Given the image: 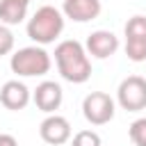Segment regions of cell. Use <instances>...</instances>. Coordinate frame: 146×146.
<instances>
[{"mask_svg": "<svg viewBox=\"0 0 146 146\" xmlns=\"http://www.w3.org/2000/svg\"><path fill=\"white\" fill-rule=\"evenodd\" d=\"M39 135L50 146L66 144L71 139V123H68V119H64L59 114H48L39 125Z\"/></svg>", "mask_w": 146, "mask_h": 146, "instance_id": "cell-7", "label": "cell"}, {"mask_svg": "<svg viewBox=\"0 0 146 146\" xmlns=\"http://www.w3.org/2000/svg\"><path fill=\"white\" fill-rule=\"evenodd\" d=\"M18 2H25V5H30V0H18Z\"/></svg>", "mask_w": 146, "mask_h": 146, "instance_id": "cell-17", "label": "cell"}, {"mask_svg": "<svg viewBox=\"0 0 146 146\" xmlns=\"http://www.w3.org/2000/svg\"><path fill=\"white\" fill-rule=\"evenodd\" d=\"M62 30H64V14L50 5L39 7L27 21V36L39 46L52 43L62 34Z\"/></svg>", "mask_w": 146, "mask_h": 146, "instance_id": "cell-2", "label": "cell"}, {"mask_svg": "<svg viewBox=\"0 0 146 146\" xmlns=\"http://www.w3.org/2000/svg\"><path fill=\"white\" fill-rule=\"evenodd\" d=\"M32 100H34V105H36L41 112L55 114V110H59V105H62V100H64V91H62V87H59L57 82L43 80L41 84H36V89H34V94H32Z\"/></svg>", "mask_w": 146, "mask_h": 146, "instance_id": "cell-8", "label": "cell"}, {"mask_svg": "<svg viewBox=\"0 0 146 146\" xmlns=\"http://www.w3.org/2000/svg\"><path fill=\"white\" fill-rule=\"evenodd\" d=\"M71 146H103V144H100L98 132H94V130H80V132H75Z\"/></svg>", "mask_w": 146, "mask_h": 146, "instance_id": "cell-14", "label": "cell"}, {"mask_svg": "<svg viewBox=\"0 0 146 146\" xmlns=\"http://www.w3.org/2000/svg\"><path fill=\"white\" fill-rule=\"evenodd\" d=\"M128 132H130V139H132L135 146H146V119L132 121L130 128H128Z\"/></svg>", "mask_w": 146, "mask_h": 146, "instance_id": "cell-13", "label": "cell"}, {"mask_svg": "<svg viewBox=\"0 0 146 146\" xmlns=\"http://www.w3.org/2000/svg\"><path fill=\"white\" fill-rule=\"evenodd\" d=\"M55 62H57L59 75L66 82L82 84V82H87L91 78L89 52L75 39H66V41H59L57 43V48H55Z\"/></svg>", "mask_w": 146, "mask_h": 146, "instance_id": "cell-1", "label": "cell"}, {"mask_svg": "<svg viewBox=\"0 0 146 146\" xmlns=\"http://www.w3.org/2000/svg\"><path fill=\"white\" fill-rule=\"evenodd\" d=\"M87 52L96 59H107L119 50V36L110 30H96L87 36Z\"/></svg>", "mask_w": 146, "mask_h": 146, "instance_id": "cell-9", "label": "cell"}, {"mask_svg": "<svg viewBox=\"0 0 146 146\" xmlns=\"http://www.w3.org/2000/svg\"><path fill=\"white\" fill-rule=\"evenodd\" d=\"M114 98L105 91H91L82 100V114L91 125H105L114 119Z\"/></svg>", "mask_w": 146, "mask_h": 146, "instance_id": "cell-4", "label": "cell"}, {"mask_svg": "<svg viewBox=\"0 0 146 146\" xmlns=\"http://www.w3.org/2000/svg\"><path fill=\"white\" fill-rule=\"evenodd\" d=\"M100 0H64V16L75 23H87L98 18Z\"/></svg>", "mask_w": 146, "mask_h": 146, "instance_id": "cell-11", "label": "cell"}, {"mask_svg": "<svg viewBox=\"0 0 146 146\" xmlns=\"http://www.w3.org/2000/svg\"><path fill=\"white\" fill-rule=\"evenodd\" d=\"M125 55L130 62L146 59V16H132L125 23Z\"/></svg>", "mask_w": 146, "mask_h": 146, "instance_id": "cell-6", "label": "cell"}, {"mask_svg": "<svg viewBox=\"0 0 146 146\" xmlns=\"http://www.w3.org/2000/svg\"><path fill=\"white\" fill-rule=\"evenodd\" d=\"M50 55L41 48V46H27L21 48L11 55L9 66L16 75L23 78H36V75H46L50 71Z\"/></svg>", "mask_w": 146, "mask_h": 146, "instance_id": "cell-3", "label": "cell"}, {"mask_svg": "<svg viewBox=\"0 0 146 146\" xmlns=\"http://www.w3.org/2000/svg\"><path fill=\"white\" fill-rule=\"evenodd\" d=\"M0 103L11 112L25 110L30 103V89L18 80H7L0 89Z\"/></svg>", "mask_w": 146, "mask_h": 146, "instance_id": "cell-10", "label": "cell"}, {"mask_svg": "<svg viewBox=\"0 0 146 146\" xmlns=\"http://www.w3.org/2000/svg\"><path fill=\"white\" fill-rule=\"evenodd\" d=\"M11 50H14V32L5 23H0V57L9 55Z\"/></svg>", "mask_w": 146, "mask_h": 146, "instance_id": "cell-15", "label": "cell"}, {"mask_svg": "<svg viewBox=\"0 0 146 146\" xmlns=\"http://www.w3.org/2000/svg\"><path fill=\"white\" fill-rule=\"evenodd\" d=\"M116 100L125 112H139L146 107V78L128 75L116 89Z\"/></svg>", "mask_w": 146, "mask_h": 146, "instance_id": "cell-5", "label": "cell"}, {"mask_svg": "<svg viewBox=\"0 0 146 146\" xmlns=\"http://www.w3.org/2000/svg\"><path fill=\"white\" fill-rule=\"evenodd\" d=\"M27 16V5L18 0H0V23L18 25Z\"/></svg>", "mask_w": 146, "mask_h": 146, "instance_id": "cell-12", "label": "cell"}, {"mask_svg": "<svg viewBox=\"0 0 146 146\" xmlns=\"http://www.w3.org/2000/svg\"><path fill=\"white\" fill-rule=\"evenodd\" d=\"M0 146H18V141H16V137H14V135L0 132Z\"/></svg>", "mask_w": 146, "mask_h": 146, "instance_id": "cell-16", "label": "cell"}]
</instances>
